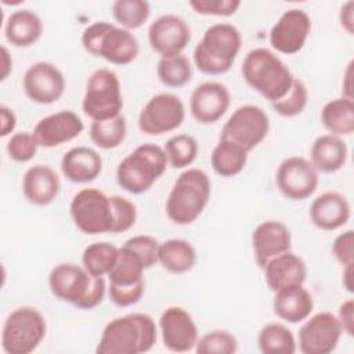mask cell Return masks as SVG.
Returning a JSON list of instances; mask_svg holds the SVG:
<instances>
[{
  "label": "cell",
  "mask_w": 354,
  "mask_h": 354,
  "mask_svg": "<svg viewBox=\"0 0 354 354\" xmlns=\"http://www.w3.org/2000/svg\"><path fill=\"white\" fill-rule=\"evenodd\" d=\"M48 286L57 299L79 310H91L101 304L108 289L104 277H95L83 266L73 263L54 266L48 275Z\"/></svg>",
  "instance_id": "cell-2"
},
{
  "label": "cell",
  "mask_w": 354,
  "mask_h": 354,
  "mask_svg": "<svg viewBox=\"0 0 354 354\" xmlns=\"http://www.w3.org/2000/svg\"><path fill=\"white\" fill-rule=\"evenodd\" d=\"M46 332V318L37 308L18 307L7 315L3 324L1 347L7 354H29L39 347Z\"/></svg>",
  "instance_id": "cell-8"
},
{
  "label": "cell",
  "mask_w": 354,
  "mask_h": 354,
  "mask_svg": "<svg viewBox=\"0 0 354 354\" xmlns=\"http://www.w3.org/2000/svg\"><path fill=\"white\" fill-rule=\"evenodd\" d=\"M310 32V15L301 8H289L272 25L268 39L277 53L293 55L304 47Z\"/></svg>",
  "instance_id": "cell-16"
},
{
  "label": "cell",
  "mask_w": 354,
  "mask_h": 354,
  "mask_svg": "<svg viewBox=\"0 0 354 354\" xmlns=\"http://www.w3.org/2000/svg\"><path fill=\"white\" fill-rule=\"evenodd\" d=\"M123 95L118 75L108 69H95L87 79L82 101L83 112L91 120H106L120 115Z\"/></svg>",
  "instance_id": "cell-9"
},
{
  "label": "cell",
  "mask_w": 354,
  "mask_h": 354,
  "mask_svg": "<svg viewBox=\"0 0 354 354\" xmlns=\"http://www.w3.org/2000/svg\"><path fill=\"white\" fill-rule=\"evenodd\" d=\"M274 314L289 324H297L308 318L314 310L311 293L303 285H293L274 292Z\"/></svg>",
  "instance_id": "cell-26"
},
{
  "label": "cell",
  "mask_w": 354,
  "mask_h": 354,
  "mask_svg": "<svg viewBox=\"0 0 354 354\" xmlns=\"http://www.w3.org/2000/svg\"><path fill=\"white\" fill-rule=\"evenodd\" d=\"M65 86L62 71L48 61L32 64L22 77V87L26 97L41 105H50L58 101L65 91Z\"/></svg>",
  "instance_id": "cell-15"
},
{
  "label": "cell",
  "mask_w": 354,
  "mask_h": 354,
  "mask_svg": "<svg viewBox=\"0 0 354 354\" xmlns=\"http://www.w3.org/2000/svg\"><path fill=\"white\" fill-rule=\"evenodd\" d=\"M84 124L80 116L69 109L41 118L33 127V137L39 147L55 148L80 136Z\"/></svg>",
  "instance_id": "cell-19"
},
{
  "label": "cell",
  "mask_w": 354,
  "mask_h": 354,
  "mask_svg": "<svg viewBox=\"0 0 354 354\" xmlns=\"http://www.w3.org/2000/svg\"><path fill=\"white\" fill-rule=\"evenodd\" d=\"M351 69H353V61L348 62L347 68H346V72H344V77H343V83H342V90L344 91L343 97H347L350 100H353V95H351Z\"/></svg>",
  "instance_id": "cell-50"
},
{
  "label": "cell",
  "mask_w": 354,
  "mask_h": 354,
  "mask_svg": "<svg viewBox=\"0 0 354 354\" xmlns=\"http://www.w3.org/2000/svg\"><path fill=\"white\" fill-rule=\"evenodd\" d=\"M37 148L39 145L33 134L29 131L15 133L7 141V153L10 159L18 163H25L33 159L37 152Z\"/></svg>",
  "instance_id": "cell-42"
},
{
  "label": "cell",
  "mask_w": 354,
  "mask_h": 354,
  "mask_svg": "<svg viewBox=\"0 0 354 354\" xmlns=\"http://www.w3.org/2000/svg\"><path fill=\"white\" fill-rule=\"evenodd\" d=\"M112 212H113V230L112 234H120L129 231L137 220L136 205L124 196L111 195Z\"/></svg>",
  "instance_id": "cell-41"
},
{
  "label": "cell",
  "mask_w": 354,
  "mask_h": 354,
  "mask_svg": "<svg viewBox=\"0 0 354 354\" xmlns=\"http://www.w3.org/2000/svg\"><path fill=\"white\" fill-rule=\"evenodd\" d=\"M248 153V151L231 141L218 140L212 151L210 165L216 174L221 177H234L245 169Z\"/></svg>",
  "instance_id": "cell-32"
},
{
  "label": "cell",
  "mask_w": 354,
  "mask_h": 354,
  "mask_svg": "<svg viewBox=\"0 0 354 354\" xmlns=\"http://www.w3.org/2000/svg\"><path fill=\"white\" fill-rule=\"evenodd\" d=\"M241 73L246 84L271 104L281 100L295 80L286 64L264 47L253 48L245 55Z\"/></svg>",
  "instance_id": "cell-3"
},
{
  "label": "cell",
  "mask_w": 354,
  "mask_h": 354,
  "mask_svg": "<svg viewBox=\"0 0 354 354\" xmlns=\"http://www.w3.org/2000/svg\"><path fill=\"white\" fill-rule=\"evenodd\" d=\"M263 271L266 283L272 292L286 286L303 285L307 278L306 261L292 250L272 257Z\"/></svg>",
  "instance_id": "cell-23"
},
{
  "label": "cell",
  "mask_w": 354,
  "mask_h": 354,
  "mask_svg": "<svg viewBox=\"0 0 354 354\" xmlns=\"http://www.w3.org/2000/svg\"><path fill=\"white\" fill-rule=\"evenodd\" d=\"M167 162L174 169H184L194 163L198 156L199 145L195 137L189 134H176L165 144Z\"/></svg>",
  "instance_id": "cell-38"
},
{
  "label": "cell",
  "mask_w": 354,
  "mask_h": 354,
  "mask_svg": "<svg viewBox=\"0 0 354 354\" xmlns=\"http://www.w3.org/2000/svg\"><path fill=\"white\" fill-rule=\"evenodd\" d=\"M167 163L162 147L152 142L141 144L119 162L116 181L126 192L144 194L163 176Z\"/></svg>",
  "instance_id": "cell-6"
},
{
  "label": "cell",
  "mask_w": 354,
  "mask_h": 354,
  "mask_svg": "<svg viewBox=\"0 0 354 354\" xmlns=\"http://www.w3.org/2000/svg\"><path fill=\"white\" fill-rule=\"evenodd\" d=\"M279 192L290 201H303L311 196L319 183L318 171L311 162L303 156L283 159L275 173Z\"/></svg>",
  "instance_id": "cell-13"
},
{
  "label": "cell",
  "mask_w": 354,
  "mask_h": 354,
  "mask_svg": "<svg viewBox=\"0 0 354 354\" xmlns=\"http://www.w3.org/2000/svg\"><path fill=\"white\" fill-rule=\"evenodd\" d=\"M212 192V183L202 169H187L174 181L166 199V214L178 225L192 224L205 210Z\"/></svg>",
  "instance_id": "cell-4"
},
{
  "label": "cell",
  "mask_w": 354,
  "mask_h": 354,
  "mask_svg": "<svg viewBox=\"0 0 354 354\" xmlns=\"http://www.w3.org/2000/svg\"><path fill=\"white\" fill-rule=\"evenodd\" d=\"M61 171L71 183H90L101 174L102 158L90 147H73L62 156Z\"/></svg>",
  "instance_id": "cell-25"
},
{
  "label": "cell",
  "mask_w": 354,
  "mask_h": 354,
  "mask_svg": "<svg viewBox=\"0 0 354 354\" xmlns=\"http://www.w3.org/2000/svg\"><path fill=\"white\" fill-rule=\"evenodd\" d=\"M236 350V337L224 329H214L205 333L195 344L198 354H234Z\"/></svg>",
  "instance_id": "cell-40"
},
{
  "label": "cell",
  "mask_w": 354,
  "mask_h": 354,
  "mask_svg": "<svg viewBox=\"0 0 354 354\" xmlns=\"http://www.w3.org/2000/svg\"><path fill=\"white\" fill-rule=\"evenodd\" d=\"M321 123L332 136H350L354 131V102L347 97L328 101L321 109Z\"/></svg>",
  "instance_id": "cell-30"
},
{
  "label": "cell",
  "mask_w": 354,
  "mask_h": 354,
  "mask_svg": "<svg viewBox=\"0 0 354 354\" xmlns=\"http://www.w3.org/2000/svg\"><path fill=\"white\" fill-rule=\"evenodd\" d=\"M151 14V6L145 0H116L112 3V15L120 28L134 30L142 26Z\"/></svg>",
  "instance_id": "cell-37"
},
{
  "label": "cell",
  "mask_w": 354,
  "mask_h": 354,
  "mask_svg": "<svg viewBox=\"0 0 354 354\" xmlns=\"http://www.w3.org/2000/svg\"><path fill=\"white\" fill-rule=\"evenodd\" d=\"M145 266L141 257L127 245L119 248V256L116 264L108 274L111 286H133L144 281Z\"/></svg>",
  "instance_id": "cell-31"
},
{
  "label": "cell",
  "mask_w": 354,
  "mask_h": 354,
  "mask_svg": "<svg viewBox=\"0 0 354 354\" xmlns=\"http://www.w3.org/2000/svg\"><path fill=\"white\" fill-rule=\"evenodd\" d=\"M71 217L83 234L98 235L113 230V212L111 196L98 188L77 191L69 205Z\"/></svg>",
  "instance_id": "cell-10"
},
{
  "label": "cell",
  "mask_w": 354,
  "mask_h": 354,
  "mask_svg": "<svg viewBox=\"0 0 354 354\" xmlns=\"http://www.w3.org/2000/svg\"><path fill=\"white\" fill-rule=\"evenodd\" d=\"M350 214L348 199L337 191L322 192L310 206V220L322 231H335L343 227L348 221Z\"/></svg>",
  "instance_id": "cell-22"
},
{
  "label": "cell",
  "mask_w": 354,
  "mask_h": 354,
  "mask_svg": "<svg viewBox=\"0 0 354 354\" xmlns=\"http://www.w3.org/2000/svg\"><path fill=\"white\" fill-rule=\"evenodd\" d=\"M343 333L337 317L329 311L317 313L304 319L299 329V350L303 354L332 353Z\"/></svg>",
  "instance_id": "cell-14"
},
{
  "label": "cell",
  "mask_w": 354,
  "mask_h": 354,
  "mask_svg": "<svg viewBox=\"0 0 354 354\" xmlns=\"http://www.w3.org/2000/svg\"><path fill=\"white\" fill-rule=\"evenodd\" d=\"M83 48L113 65H129L140 53L137 37L124 28L106 21L88 25L82 33Z\"/></svg>",
  "instance_id": "cell-7"
},
{
  "label": "cell",
  "mask_w": 354,
  "mask_h": 354,
  "mask_svg": "<svg viewBox=\"0 0 354 354\" xmlns=\"http://www.w3.org/2000/svg\"><path fill=\"white\" fill-rule=\"evenodd\" d=\"M192 65L184 54L163 57L156 66L158 79L167 87H183L192 79Z\"/></svg>",
  "instance_id": "cell-36"
},
{
  "label": "cell",
  "mask_w": 354,
  "mask_h": 354,
  "mask_svg": "<svg viewBox=\"0 0 354 354\" xmlns=\"http://www.w3.org/2000/svg\"><path fill=\"white\" fill-rule=\"evenodd\" d=\"M158 263L171 274H185L191 271L196 263V250L194 245L185 239L170 238L159 245Z\"/></svg>",
  "instance_id": "cell-29"
},
{
  "label": "cell",
  "mask_w": 354,
  "mask_h": 354,
  "mask_svg": "<svg viewBox=\"0 0 354 354\" xmlns=\"http://www.w3.org/2000/svg\"><path fill=\"white\" fill-rule=\"evenodd\" d=\"M340 326L343 329L344 333H347L348 336L354 335V301L353 299H347L346 301H343L339 307V314L336 315Z\"/></svg>",
  "instance_id": "cell-47"
},
{
  "label": "cell",
  "mask_w": 354,
  "mask_h": 354,
  "mask_svg": "<svg viewBox=\"0 0 354 354\" xmlns=\"http://www.w3.org/2000/svg\"><path fill=\"white\" fill-rule=\"evenodd\" d=\"M163 346L173 353H187L195 348L199 339L192 315L183 307L170 306L159 318Z\"/></svg>",
  "instance_id": "cell-18"
},
{
  "label": "cell",
  "mask_w": 354,
  "mask_h": 354,
  "mask_svg": "<svg viewBox=\"0 0 354 354\" xmlns=\"http://www.w3.org/2000/svg\"><path fill=\"white\" fill-rule=\"evenodd\" d=\"M242 46V35L227 22L210 25L194 48L195 66L205 75L227 73Z\"/></svg>",
  "instance_id": "cell-5"
},
{
  "label": "cell",
  "mask_w": 354,
  "mask_h": 354,
  "mask_svg": "<svg viewBox=\"0 0 354 354\" xmlns=\"http://www.w3.org/2000/svg\"><path fill=\"white\" fill-rule=\"evenodd\" d=\"M332 253L335 259L342 264H353L354 263V232L353 230H347L339 234L332 243Z\"/></svg>",
  "instance_id": "cell-46"
},
{
  "label": "cell",
  "mask_w": 354,
  "mask_h": 354,
  "mask_svg": "<svg viewBox=\"0 0 354 354\" xmlns=\"http://www.w3.org/2000/svg\"><path fill=\"white\" fill-rule=\"evenodd\" d=\"M308 102V90L303 80L299 77H295L289 91L278 101L272 102V109L283 116V118H293L300 115Z\"/></svg>",
  "instance_id": "cell-39"
},
{
  "label": "cell",
  "mask_w": 354,
  "mask_h": 354,
  "mask_svg": "<svg viewBox=\"0 0 354 354\" xmlns=\"http://www.w3.org/2000/svg\"><path fill=\"white\" fill-rule=\"evenodd\" d=\"M189 7L201 15L231 17L241 7L239 0H191Z\"/></svg>",
  "instance_id": "cell-43"
},
{
  "label": "cell",
  "mask_w": 354,
  "mask_h": 354,
  "mask_svg": "<svg viewBox=\"0 0 354 354\" xmlns=\"http://www.w3.org/2000/svg\"><path fill=\"white\" fill-rule=\"evenodd\" d=\"M145 292V282L133 286H108L111 301L118 307H130L141 300Z\"/></svg>",
  "instance_id": "cell-45"
},
{
  "label": "cell",
  "mask_w": 354,
  "mask_h": 354,
  "mask_svg": "<svg viewBox=\"0 0 354 354\" xmlns=\"http://www.w3.org/2000/svg\"><path fill=\"white\" fill-rule=\"evenodd\" d=\"M158 329L153 318L131 313L111 319L102 329L95 351L98 354H141L156 343Z\"/></svg>",
  "instance_id": "cell-1"
},
{
  "label": "cell",
  "mask_w": 354,
  "mask_h": 354,
  "mask_svg": "<svg viewBox=\"0 0 354 354\" xmlns=\"http://www.w3.org/2000/svg\"><path fill=\"white\" fill-rule=\"evenodd\" d=\"M252 248L256 264L263 270L272 257L292 249L290 230L278 220L263 221L252 234Z\"/></svg>",
  "instance_id": "cell-21"
},
{
  "label": "cell",
  "mask_w": 354,
  "mask_h": 354,
  "mask_svg": "<svg viewBox=\"0 0 354 354\" xmlns=\"http://www.w3.org/2000/svg\"><path fill=\"white\" fill-rule=\"evenodd\" d=\"M347 144L337 136L322 134L314 140L310 148V162L319 173L339 171L347 162Z\"/></svg>",
  "instance_id": "cell-27"
},
{
  "label": "cell",
  "mask_w": 354,
  "mask_h": 354,
  "mask_svg": "<svg viewBox=\"0 0 354 354\" xmlns=\"http://www.w3.org/2000/svg\"><path fill=\"white\" fill-rule=\"evenodd\" d=\"M268 130L270 119L266 111L257 105L246 104L238 106L224 123L220 140L231 141L250 152L266 140Z\"/></svg>",
  "instance_id": "cell-11"
},
{
  "label": "cell",
  "mask_w": 354,
  "mask_h": 354,
  "mask_svg": "<svg viewBox=\"0 0 354 354\" xmlns=\"http://www.w3.org/2000/svg\"><path fill=\"white\" fill-rule=\"evenodd\" d=\"M127 124L123 115L106 120H93L90 126V140L101 149L118 148L126 138Z\"/></svg>",
  "instance_id": "cell-35"
},
{
  "label": "cell",
  "mask_w": 354,
  "mask_h": 354,
  "mask_svg": "<svg viewBox=\"0 0 354 354\" xmlns=\"http://www.w3.org/2000/svg\"><path fill=\"white\" fill-rule=\"evenodd\" d=\"M148 41L160 58L183 54V50L191 41V29L181 17L163 14L149 25Z\"/></svg>",
  "instance_id": "cell-17"
},
{
  "label": "cell",
  "mask_w": 354,
  "mask_h": 354,
  "mask_svg": "<svg viewBox=\"0 0 354 354\" xmlns=\"http://www.w3.org/2000/svg\"><path fill=\"white\" fill-rule=\"evenodd\" d=\"M43 35L41 18L32 10H17L4 24V36L14 47H30Z\"/></svg>",
  "instance_id": "cell-28"
},
{
  "label": "cell",
  "mask_w": 354,
  "mask_h": 354,
  "mask_svg": "<svg viewBox=\"0 0 354 354\" xmlns=\"http://www.w3.org/2000/svg\"><path fill=\"white\" fill-rule=\"evenodd\" d=\"M257 346L263 354H293L297 343L290 329L282 324L271 322L260 329Z\"/></svg>",
  "instance_id": "cell-33"
},
{
  "label": "cell",
  "mask_w": 354,
  "mask_h": 354,
  "mask_svg": "<svg viewBox=\"0 0 354 354\" xmlns=\"http://www.w3.org/2000/svg\"><path fill=\"white\" fill-rule=\"evenodd\" d=\"M124 245L131 248L137 254L141 257L145 268H151L158 263V252H159V242L151 235H136L129 238Z\"/></svg>",
  "instance_id": "cell-44"
},
{
  "label": "cell",
  "mask_w": 354,
  "mask_h": 354,
  "mask_svg": "<svg viewBox=\"0 0 354 354\" xmlns=\"http://www.w3.org/2000/svg\"><path fill=\"white\" fill-rule=\"evenodd\" d=\"M1 54H3V72H1V80L7 79L8 73L12 71V59L7 51L6 47H1Z\"/></svg>",
  "instance_id": "cell-51"
},
{
  "label": "cell",
  "mask_w": 354,
  "mask_h": 354,
  "mask_svg": "<svg viewBox=\"0 0 354 354\" xmlns=\"http://www.w3.org/2000/svg\"><path fill=\"white\" fill-rule=\"evenodd\" d=\"M0 137H7L10 136L15 126H17V115L15 112L6 106V105H1L0 106Z\"/></svg>",
  "instance_id": "cell-48"
},
{
  "label": "cell",
  "mask_w": 354,
  "mask_h": 354,
  "mask_svg": "<svg viewBox=\"0 0 354 354\" xmlns=\"http://www.w3.org/2000/svg\"><path fill=\"white\" fill-rule=\"evenodd\" d=\"M119 248L109 242H94L82 254V266L95 277H105L116 264Z\"/></svg>",
  "instance_id": "cell-34"
},
{
  "label": "cell",
  "mask_w": 354,
  "mask_h": 354,
  "mask_svg": "<svg viewBox=\"0 0 354 354\" xmlns=\"http://www.w3.org/2000/svg\"><path fill=\"white\" fill-rule=\"evenodd\" d=\"M231 94L220 82H203L198 84L189 97V112L202 124H212L220 120L228 111Z\"/></svg>",
  "instance_id": "cell-20"
},
{
  "label": "cell",
  "mask_w": 354,
  "mask_h": 354,
  "mask_svg": "<svg viewBox=\"0 0 354 354\" xmlns=\"http://www.w3.org/2000/svg\"><path fill=\"white\" fill-rule=\"evenodd\" d=\"M339 19H340L342 28L348 35H353V32H354V1L350 0L342 6Z\"/></svg>",
  "instance_id": "cell-49"
},
{
  "label": "cell",
  "mask_w": 354,
  "mask_h": 354,
  "mask_svg": "<svg viewBox=\"0 0 354 354\" xmlns=\"http://www.w3.org/2000/svg\"><path fill=\"white\" fill-rule=\"evenodd\" d=\"M185 119V106L180 97L159 93L148 100L138 115V129L147 136H162L178 129Z\"/></svg>",
  "instance_id": "cell-12"
},
{
  "label": "cell",
  "mask_w": 354,
  "mask_h": 354,
  "mask_svg": "<svg viewBox=\"0 0 354 354\" xmlns=\"http://www.w3.org/2000/svg\"><path fill=\"white\" fill-rule=\"evenodd\" d=\"M61 189L58 174L48 165L29 167L22 178L25 199L36 206H47L55 201Z\"/></svg>",
  "instance_id": "cell-24"
},
{
  "label": "cell",
  "mask_w": 354,
  "mask_h": 354,
  "mask_svg": "<svg viewBox=\"0 0 354 354\" xmlns=\"http://www.w3.org/2000/svg\"><path fill=\"white\" fill-rule=\"evenodd\" d=\"M354 264V263H353ZM353 264H347L343 266V274H342V281H343V286L346 288L347 292H353V281H351V275H353Z\"/></svg>",
  "instance_id": "cell-52"
}]
</instances>
